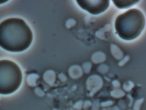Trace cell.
<instances>
[{
    "label": "cell",
    "instance_id": "ba28073f",
    "mask_svg": "<svg viewBox=\"0 0 146 110\" xmlns=\"http://www.w3.org/2000/svg\"><path fill=\"white\" fill-rule=\"evenodd\" d=\"M134 87L133 83L131 81H128L123 85V89L126 92H129Z\"/></svg>",
    "mask_w": 146,
    "mask_h": 110
},
{
    "label": "cell",
    "instance_id": "8992f818",
    "mask_svg": "<svg viewBox=\"0 0 146 110\" xmlns=\"http://www.w3.org/2000/svg\"><path fill=\"white\" fill-rule=\"evenodd\" d=\"M114 5L120 9L129 8L137 3L139 0H112Z\"/></svg>",
    "mask_w": 146,
    "mask_h": 110
},
{
    "label": "cell",
    "instance_id": "7a4b0ae2",
    "mask_svg": "<svg viewBox=\"0 0 146 110\" xmlns=\"http://www.w3.org/2000/svg\"><path fill=\"white\" fill-rule=\"evenodd\" d=\"M144 16L136 8L129 9L116 17L115 23L116 32L122 39L133 40L141 34L145 25Z\"/></svg>",
    "mask_w": 146,
    "mask_h": 110
},
{
    "label": "cell",
    "instance_id": "4fadbf2b",
    "mask_svg": "<svg viewBox=\"0 0 146 110\" xmlns=\"http://www.w3.org/2000/svg\"><path fill=\"white\" fill-rule=\"evenodd\" d=\"M100 105L99 103L95 102L92 105L93 110H98L99 108Z\"/></svg>",
    "mask_w": 146,
    "mask_h": 110
},
{
    "label": "cell",
    "instance_id": "8fae6325",
    "mask_svg": "<svg viewBox=\"0 0 146 110\" xmlns=\"http://www.w3.org/2000/svg\"><path fill=\"white\" fill-rule=\"evenodd\" d=\"M112 84L113 86L115 88H119L120 86V82L117 80H114L112 82Z\"/></svg>",
    "mask_w": 146,
    "mask_h": 110
},
{
    "label": "cell",
    "instance_id": "7c38bea8",
    "mask_svg": "<svg viewBox=\"0 0 146 110\" xmlns=\"http://www.w3.org/2000/svg\"><path fill=\"white\" fill-rule=\"evenodd\" d=\"M118 104L122 109H125L126 108V105L123 101L120 100L118 102Z\"/></svg>",
    "mask_w": 146,
    "mask_h": 110
},
{
    "label": "cell",
    "instance_id": "e0dca14e",
    "mask_svg": "<svg viewBox=\"0 0 146 110\" xmlns=\"http://www.w3.org/2000/svg\"><path fill=\"white\" fill-rule=\"evenodd\" d=\"M128 110H132V109H129Z\"/></svg>",
    "mask_w": 146,
    "mask_h": 110
},
{
    "label": "cell",
    "instance_id": "30bf717a",
    "mask_svg": "<svg viewBox=\"0 0 146 110\" xmlns=\"http://www.w3.org/2000/svg\"><path fill=\"white\" fill-rule=\"evenodd\" d=\"M113 104V102L111 101H107L102 102L101 105L102 107H105L111 106Z\"/></svg>",
    "mask_w": 146,
    "mask_h": 110
},
{
    "label": "cell",
    "instance_id": "9c48e42d",
    "mask_svg": "<svg viewBox=\"0 0 146 110\" xmlns=\"http://www.w3.org/2000/svg\"><path fill=\"white\" fill-rule=\"evenodd\" d=\"M144 100L143 98L137 100L135 102L133 106L134 110H140L141 105Z\"/></svg>",
    "mask_w": 146,
    "mask_h": 110
},
{
    "label": "cell",
    "instance_id": "3957f363",
    "mask_svg": "<svg viewBox=\"0 0 146 110\" xmlns=\"http://www.w3.org/2000/svg\"><path fill=\"white\" fill-rule=\"evenodd\" d=\"M23 76L19 66L13 62L7 60H0V94L8 95L19 88Z\"/></svg>",
    "mask_w": 146,
    "mask_h": 110
},
{
    "label": "cell",
    "instance_id": "6da1fadb",
    "mask_svg": "<svg viewBox=\"0 0 146 110\" xmlns=\"http://www.w3.org/2000/svg\"><path fill=\"white\" fill-rule=\"evenodd\" d=\"M33 39L31 29L22 19L10 18L0 23V46L6 50L23 51L29 47Z\"/></svg>",
    "mask_w": 146,
    "mask_h": 110
},
{
    "label": "cell",
    "instance_id": "2e32d148",
    "mask_svg": "<svg viewBox=\"0 0 146 110\" xmlns=\"http://www.w3.org/2000/svg\"><path fill=\"white\" fill-rule=\"evenodd\" d=\"M8 1L7 0H0V4L4 3Z\"/></svg>",
    "mask_w": 146,
    "mask_h": 110
},
{
    "label": "cell",
    "instance_id": "5bb4252c",
    "mask_svg": "<svg viewBox=\"0 0 146 110\" xmlns=\"http://www.w3.org/2000/svg\"><path fill=\"white\" fill-rule=\"evenodd\" d=\"M127 97L129 99H130V103L129 105V107H131L132 106V105L133 104V100L132 97L129 94H128L127 95Z\"/></svg>",
    "mask_w": 146,
    "mask_h": 110
},
{
    "label": "cell",
    "instance_id": "52a82bcc",
    "mask_svg": "<svg viewBox=\"0 0 146 110\" xmlns=\"http://www.w3.org/2000/svg\"><path fill=\"white\" fill-rule=\"evenodd\" d=\"M111 96L115 98H119L123 97L125 95V92L120 89H116L110 92Z\"/></svg>",
    "mask_w": 146,
    "mask_h": 110
},
{
    "label": "cell",
    "instance_id": "5b68a950",
    "mask_svg": "<svg viewBox=\"0 0 146 110\" xmlns=\"http://www.w3.org/2000/svg\"><path fill=\"white\" fill-rule=\"evenodd\" d=\"M87 87L90 91L91 96H93L102 87L103 81L99 75H93L88 78L87 82Z\"/></svg>",
    "mask_w": 146,
    "mask_h": 110
},
{
    "label": "cell",
    "instance_id": "277c9868",
    "mask_svg": "<svg viewBox=\"0 0 146 110\" xmlns=\"http://www.w3.org/2000/svg\"><path fill=\"white\" fill-rule=\"evenodd\" d=\"M76 1L82 8L93 15L104 12L108 7L110 3L109 0H78Z\"/></svg>",
    "mask_w": 146,
    "mask_h": 110
},
{
    "label": "cell",
    "instance_id": "9a60e30c",
    "mask_svg": "<svg viewBox=\"0 0 146 110\" xmlns=\"http://www.w3.org/2000/svg\"><path fill=\"white\" fill-rule=\"evenodd\" d=\"M109 110H120L117 106H114L111 108H110Z\"/></svg>",
    "mask_w": 146,
    "mask_h": 110
}]
</instances>
